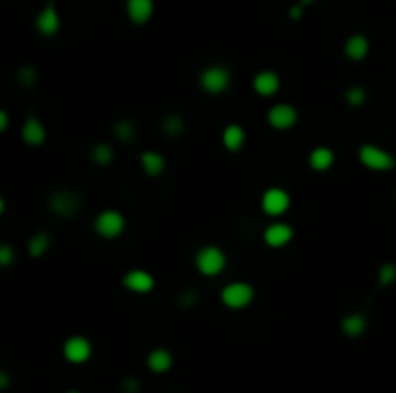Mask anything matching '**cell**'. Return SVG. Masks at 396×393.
<instances>
[{"label":"cell","mask_w":396,"mask_h":393,"mask_svg":"<svg viewBox=\"0 0 396 393\" xmlns=\"http://www.w3.org/2000/svg\"><path fill=\"white\" fill-rule=\"evenodd\" d=\"M193 264L200 276L204 278H218L223 271L227 269V252L220 248V245H202L200 250L195 252Z\"/></svg>","instance_id":"7a4b0ae2"},{"label":"cell","mask_w":396,"mask_h":393,"mask_svg":"<svg viewBox=\"0 0 396 393\" xmlns=\"http://www.w3.org/2000/svg\"><path fill=\"white\" fill-rule=\"evenodd\" d=\"M290 206H292V195H290L285 188L274 185V188H267L262 192L260 209L267 218H274V220L283 218L290 211Z\"/></svg>","instance_id":"8992f818"},{"label":"cell","mask_w":396,"mask_h":393,"mask_svg":"<svg viewBox=\"0 0 396 393\" xmlns=\"http://www.w3.org/2000/svg\"><path fill=\"white\" fill-rule=\"evenodd\" d=\"M303 12H306V8H301V5H299V3H294V5H292V8H290V10H287V17H290V19H292V21H299V19L303 17Z\"/></svg>","instance_id":"f546056e"},{"label":"cell","mask_w":396,"mask_h":393,"mask_svg":"<svg viewBox=\"0 0 396 393\" xmlns=\"http://www.w3.org/2000/svg\"><path fill=\"white\" fill-rule=\"evenodd\" d=\"M296 3H299L301 8H311V5H315L318 0H296Z\"/></svg>","instance_id":"836d02e7"},{"label":"cell","mask_w":396,"mask_h":393,"mask_svg":"<svg viewBox=\"0 0 396 393\" xmlns=\"http://www.w3.org/2000/svg\"><path fill=\"white\" fill-rule=\"evenodd\" d=\"M123 287L132 291V294H151L155 289V278L153 273L144 269H132L123 276Z\"/></svg>","instance_id":"7c38bea8"},{"label":"cell","mask_w":396,"mask_h":393,"mask_svg":"<svg viewBox=\"0 0 396 393\" xmlns=\"http://www.w3.org/2000/svg\"><path fill=\"white\" fill-rule=\"evenodd\" d=\"M123 389L128 393H137L140 391V382H137L135 377H128V379H123Z\"/></svg>","instance_id":"1f68e13d"},{"label":"cell","mask_w":396,"mask_h":393,"mask_svg":"<svg viewBox=\"0 0 396 393\" xmlns=\"http://www.w3.org/2000/svg\"><path fill=\"white\" fill-rule=\"evenodd\" d=\"M61 26H63L61 12H58L56 3L51 0V3H47L42 10L37 12V17H35V28H37V32H39L42 37H54V35H58Z\"/></svg>","instance_id":"8fae6325"},{"label":"cell","mask_w":396,"mask_h":393,"mask_svg":"<svg viewBox=\"0 0 396 393\" xmlns=\"http://www.w3.org/2000/svg\"><path fill=\"white\" fill-rule=\"evenodd\" d=\"M368 99V93L364 86L355 84V86H348L346 93H343V102L348 106H352V109H359V106H364Z\"/></svg>","instance_id":"cb8c5ba5"},{"label":"cell","mask_w":396,"mask_h":393,"mask_svg":"<svg viewBox=\"0 0 396 393\" xmlns=\"http://www.w3.org/2000/svg\"><path fill=\"white\" fill-rule=\"evenodd\" d=\"M375 282H378V287H382V289L396 285V264L394 262H382L378 266V273H375Z\"/></svg>","instance_id":"d4e9b609"},{"label":"cell","mask_w":396,"mask_h":393,"mask_svg":"<svg viewBox=\"0 0 396 393\" xmlns=\"http://www.w3.org/2000/svg\"><path fill=\"white\" fill-rule=\"evenodd\" d=\"M93 356V345L86 336H70L63 343V358L72 365H84Z\"/></svg>","instance_id":"9c48e42d"},{"label":"cell","mask_w":396,"mask_h":393,"mask_svg":"<svg viewBox=\"0 0 396 393\" xmlns=\"http://www.w3.org/2000/svg\"><path fill=\"white\" fill-rule=\"evenodd\" d=\"M10 128V114L5 109H0V135H5Z\"/></svg>","instance_id":"d6a6232c"},{"label":"cell","mask_w":396,"mask_h":393,"mask_svg":"<svg viewBox=\"0 0 396 393\" xmlns=\"http://www.w3.org/2000/svg\"><path fill=\"white\" fill-rule=\"evenodd\" d=\"M114 137L118 139V142H123V144L135 142V137H137V125L132 123V121H128V118H121V121L114 123Z\"/></svg>","instance_id":"484cf974"},{"label":"cell","mask_w":396,"mask_h":393,"mask_svg":"<svg viewBox=\"0 0 396 393\" xmlns=\"http://www.w3.org/2000/svg\"><path fill=\"white\" fill-rule=\"evenodd\" d=\"M147 368L153 375H167L174 368V354L167 347H155L147 354Z\"/></svg>","instance_id":"d6986e66"},{"label":"cell","mask_w":396,"mask_h":393,"mask_svg":"<svg viewBox=\"0 0 396 393\" xmlns=\"http://www.w3.org/2000/svg\"><path fill=\"white\" fill-rule=\"evenodd\" d=\"M197 82H200V88L211 97L225 95L229 86H232V72H229L225 65H207V68L200 72Z\"/></svg>","instance_id":"277c9868"},{"label":"cell","mask_w":396,"mask_h":393,"mask_svg":"<svg viewBox=\"0 0 396 393\" xmlns=\"http://www.w3.org/2000/svg\"><path fill=\"white\" fill-rule=\"evenodd\" d=\"M343 53L350 63H364L371 53V39H368L364 32H352V35L346 37L343 42Z\"/></svg>","instance_id":"4fadbf2b"},{"label":"cell","mask_w":396,"mask_h":393,"mask_svg":"<svg viewBox=\"0 0 396 393\" xmlns=\"http://www.w3.org/2000/svg\"><path fill=\"white\" fill-rule=\"evenodd\" d=\"M357 160L361 162V166H366L368 171H375V174H389L392 169H396V155L371 142L359 144Z\"/></svg>","instance_id":"6da1fadb"},{"label":"cell","mask_w":396,"mask_h":393,"mask_svg":"<svg viewBox=\"0 0 396 393\" xmlns=\"http://www.w3.org/2000/svg\"><path fill=\"white\" fill-rule=\"evenodd\" d=\"M262 241L267 248L272 250H283L287 248L290 243L294 241V227L287 222H281V220H274L272 224H267L262 231Z\"/></svg>","instance_id":"30bf717a"},{"label":"cell","mask_w":396,"mask_h":393,"mask_svg":"<svg viewBox=\"0 0 396 393\" xmlns=\"http://www.w3.org/2000/svg\"><path fill=\"white\" fill-rule=\"evenodd\" d=\"M17 82L23 86V88H32V86L37 84V70L32 68V65H23V68H19L17 72Z\"/></svg>","instance_id":"83f0119b"},{"label":"cell","mask_w":396,"mask_h":393,"mask_svg":"<svg viewBox=\"0 0 396 393\" xmlns=\"http://www.w3.org/2000/svg\"><path fill=\"white\" fill-rule=\"evenodd\" d=\"M125 227H128V220L121 211L116 209H104L95 215V222H93V229L95 234L104 238V241H116V238L123 236Z\"/></svg>","instance_id":"5b68a950"},{"label":"cell","mask_w":396,"mask_h":393,"mask_svg":"<svg viewBox=\"0 0 396 393\" xmlns=\"http://www.w3.org/2000/svg\"><path fill=\"white\" fill-rule=\"evenodd\" d=\"M49 211L58 218H75L82 211V197L75 190L61 188L49 195Z\"/></svg>","instance_id":"ba28073f"},{"label":"cell","mask_w":396,"mask_h":393,"mask_svg":"<svg viewBox=\"0 0 396 393\" xmlns=\"http://www.w3.org/2000/svg\"><path fill=\"white\" fill-rule=\"evenodd\" d=\"M220 142H223V148L227 153H241L243 146L248 142V135L243 130V125L239 123H227L223 128V135H220Z\"/></svg>","instance_id":"ac0fdd59"},{"label":"cell","mask_w":396,"mask_h":393,"mask_svg":"<svg viewBox=\"0 0 396 393\" xmlns=\"http://www.w3.org/2000/svg\"><path fill=\"white\" fill-rule=\"evenodd\" d=\"M21 139H23L26 146H30V148H37V146H42L44 142H47V128H44V123L39 121L35 114L23 121Z\"/></svg>","instance_id":"e0dca14e"},{"label":"cell","mask_w":396,"mask_h":393,"mask_svg":"<svg viewBox=\"0 0 396 393\" xmlns=\"http://www.w3.org/2000/svg\"><path fill=\"white\" fill-rule=\"evenodd\" d=\"M162 132H164L167 137H171V139L183 137V132H186V121H183V116L169 114V116L162 121Z\"/></svg>","instance_id":"4316f807"},{"label":"cell","mask_w":396,"mask_h":393,"mask_svg":"<svg viewBox=\"0 0 396 393\" xmlns=\"http://www.w3.org/2000/svg\"><path fill=\"white\" fill-rule=\"evenodd\" d=\"M339 329L350 341H357V338H361L368 331V319L364 312H348V315L341 317Z\"/></svg>","instance_id":"2e32d148"},{"label":"cell","mask_w":396,"mask_h":393,"mask_svg":"<svg viewBox=\"0 0 396 393\" xmlns=\"http://www.w3.org/2000/svg\"><path fill=\"white\" fill-rule=\"evenodd\" d=\"M5 209H8V204H5V197L0 195V215H3V213H5Z\"/></svg>","instance_id":"e575fe53"},{"label":"cell","mask_w":396,"mask_h":393,"mask_svg":"<svg viewBox=\"0 0 396 393\" xmlns=\"http://www.w3.org/2000/svg\"><path fill=\"white\" fill-rule=\"evenodd\" d=\"M17 262V250L10 243H0V269H10Z\"/></svg>","instance_id":"f1b7e54d"},{"label":"cell","mask_w":396,"mask_h":393,"mask_svg":"<svg viewBox=\"0 0 396 393\" xmlns=\"http://www.w3.org/2000/svg\"><path fill=\"white\" fill-rule=\"evenodd\" d=\"M10 386H12V375L8 370H0V393L8 391Z\"/></svg>","instance_id":"4dcf8cb0"},{"label":"cell","mask_w":396,"mask_h":393,"mask_svg":"<svg viewBox=\"0 0 396 393\" xmlns=\"http://www.w3.org/2000/svg\"><path fill=\"white\" fill-rule=\"evenodd\" d=\"M114 157H116V153L107 142H97L93 148H91V162L97 166H109L114 162Z\"/></svg>","instance_id":"603a6c76"},{"label":"cell","mask_w":396,"mask_h":393,"mask_svg":"<svg viewBox=\"0 0 396 393\" xmlns=\"http://www.w3.org/2000/svg\"><path fill=\"white\" fill-rule=\"evenodd\" d=\"M253 90L257 97H274L281 90V75L276 70H260L253 77Z\"/></svg>","instance_id":"5bb4252c"},{"label":"cell","mask_w":396,"mask_h":393,"mask_svg":"<svg viewBox=\"0 0 396 393\" xmlns=\"http://www.w3.org/2000/svg\"><path fill=\"white\" fill-rule=\"evenodd\" d=\"M125 15L130 23L147 26L155 15V0H125Z\"/></svg>","instance_id":"9a60e30c"},{"label":"cell","mask_w":396,"mask_h":393,"mask_svg":"<svg viewBox=\"0 0 396 393\" xmlns=\"http://www.w3.org/2000/svg\"><path fill=\"white\" fill-rule=\"evenodd\" d=\"M255 301V287L246 280H232L225 287L220 289V303L223 308L232 310V312H241L250 308Z\"/></svg>","instance_id":"3957f363"},{"label":"cell","mask_w":396,"mask_h":393,"mask_svg":"<svg viewBox=\"0 0 396 393\" xmlns=\"http://www.w3.org/2000/svg\"><path fill=\"white\" fill-rule=\"evenodd\" d=\"M49 250H51V234L49 231H35V234L28 238V243H26V252H28L30 259L44 257Z\"/></svg>","instance_id":"7402d4cb"},{"label":"cell","mask_w":396,"mask_h":393,"mask_svg":"<svg viewBox=\"0 0 396 393\" xmlns=\"http://www.w3.org/2000/svg\"><path fill=\"white\" fill-rule=\"evenodd\" d=\"M140 166L149 178H158L167 169V157L158 151H144L140 155Z\"/></svg>","instance_id":"44dd1931"},{"label":"cell","mask_w":396,"mask_h":393,"mask_svg":"<svg viewBox=\"0 0 396 393\" xmlns=\"http://www.w3.org/2000/svg\"><path fill=\"white\" fill-rule=\"evenodd\" d=\"M334 164H336V153L329 146H315L308 153V166H311L315 174H327Z\"/></svg>","instance_id":"ffe728a7"},{"label":"cell","mask_w":396,"mask_h":393,"mask_svg":"<svg viewBox=\"0 0 396 393\" xmlns=\"http://www.w3.org/2000/svg\"><path fill=\"white\" fill-rule=\"evenodd\" d=\"M267 123L276 132H287L299 123V111L290 102H276L267 109Z\"/></svg>","instance_id":"52a82bcc"},{"label":"cell","mask_w":396,"mask_h":393,"mask_svg":"<svg viewBox=\"0 0 396 393\" xmlns=\"http://www.w3.org/2000/svg\"><path fill=\"white\" fill-rule=\"evenodd\" d=\"M65 393H82V391H77V389H70V391H65Z\"/></svg>","instance_id":"d590c367"}]
</instances>
